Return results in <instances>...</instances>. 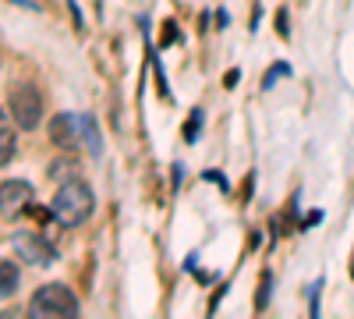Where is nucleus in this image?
Returning <instances> with one entry per match:
<instances>
[{"label":"nucleus","instance_id":"1a4fd4ad","mask_svg":"<svg viewBox=\"0 0 354 319\" xmlns=\"http://www.w3.org/2000/svg\"><path fill=\"white\" fill-rule=\"evenodd\" d=\"M75 174H78V167L71 163V160H57V163H50V178L53 181H75Z\"/></svg>","mask_w":354,"mask_h":319},{"label":"nucleus","instance_id":"f257e3e1","mask_svg":"<svg viewBox=\"0 0 354 319\" xmlns=\"http://www.w3.org/2000/svg\"><path fill=\"white\" fill-rule=\"evenodd\" d=\"M93 210H96V199H93V192H88V185H82L78 178L64 181L61 188H57L53 202H50V213L61 220L64 227L85 224L88 217H93Z\"/></svg>","mask_w":354,"mask_h":319},{"label":"nucleus","instance_id":"9d476101","mask_svg":"<svg viewBox=\"0 0 354 319\" xmlns=\"http://www.w3.org/2000/svg\"><path fill=\"white\" fill-rule=\"evenodd\" d=\"M277 28H280V36H283V39L290 36V33H287V11H280V15H277Z\"/></svg>","mask_w":354,"mask_h":319},{"label":"nucleus","instance_id":"20e7f679","mask_svg":"<svg viewBox=\"0 0 354 319\" xmlns=\"http://www.w3.org/2000/svg\"><path fill=\"white\" fill-rule=\"evenodd\" d=\"M32 210V185L28 181H0V217L15 220Z\"/></svg>","mask_w":354,"mask_h":319},{"label":"nucleus","instance_id":"7ed1b4c3","mask_svg":"<svg viewBox=\"0 0 354 319\" xmlns=\"http://www.w3.org/2000/svg\"><path fill=\"white\" fill-rule=\"evenodd\" d=\"M32 316H53V319H64V316H78V298L71 295V287L64 284H46L32 295Z\"/></svg>","mask_w":354,"mask_h":319},{"label":"nucleus","instance_id":"9b49d317","mask_svg":"<svg viewBox=\"0 0 354 319\" xmlns=\"http://www.w3.org/2000/svg\"><path fill=\"white\" fill-rule=\"evenodd\" d=\"M351 273H354V263H351Z\"/></svg>","mask_w":354,"mask_h":319},{"label":"nucleus","instance_id":"6e6552de","mask_svg":"<svg viewBox=\"0 0 354 319\" xmlns=\"http://www.w3.org/2000/svg\"><path fill=\"white\" fill-rule=\"evenodd\" d=\"M18 291V266L11 259H0V298H11Z\"/></svg>","mask_w":354,"mask_h":319},{"label":"nucleus","instance_id":"0eeeda50","mask_svg":"<svg viewBox=\"0 0 354 319\" xmlns=\"http://www.w3.org/2000/svg\"><path fill=\"white\" fill-rule=\"evenodd\" d=\"M15 121L11 113H0V167H8L15 160V149H18V138H15Z\"/></svg>","mask_w":354,"mask_h":319},{"label":"nucleus","instance_id":"423d86ee","mask_svg":"<svg viewBox=\"0 0 354 319\" xmlns=\"http://www.w3.org/2000/svg\"><path fill=\"white\" fill-rule=\"evenodd\" d=\"M15 248L21 259H28V263H36V266H46L53 263V245L43 241V235H32V230H25V235L15 238Z\"/></svg>","mask_w":354,"mask_h":319},{"label":"nucleus","instance_id":"39448f33","mask_svg":"<svg viewBox=\"0 0 354 319\" xmlns=\"http://www.w3.org/2000/svg\"><path fill=\"white\" fill-rule=\"evenodd\" d=\"M46 135H50L53 146H61V149H75L78 142H82L78 118H75V113H57V118L46 125Z\"/></svg>","mask_w":354,"mask_h":319},{"label":"nucleus","instance_id":"f03ea898","mask_svg":"<svg viewBox=\"0 0 354 319\" xmlns=\"http://www.w3.org/2000/svg\"><path fill=\"white\" fill-rule=\"evenodd\" d=\"M8 110H11V121L21 131H36L43 121V96L36 85H15L8 93Z\"/></svg>","mask_w":354,"mask_h":319}]
</instances>
